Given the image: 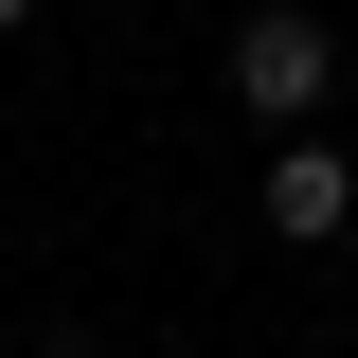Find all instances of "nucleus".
Listing matches in <instances>:
<instances>
[{
	"instance_id": "f257e3e1",
	"label": "nucleus",
	"mask_w": 358,
	"mask_h": 358,
	"mask_svg": "<svg viewBox=\"0 0 358 358\" xmlns=\"http://www.w3.org/2000/svg\"><path fill=\"white\" fill-rule=\"evenodd\" d=\"M322 72H341V36H322L305 0H251V18H233V108L305 126V108H322Z\"/></svg>"
},
{
	"instance_id": "f03ea898",
	"label": "nucleus",
	"mask_w": 358,
	"mask_h": 358,
	"mask_svg": "<svg viewBox=\"0 0 358 358\" xmlns=\"http://www.w3.org/2000/svg\"><path fill=\"white\" fill-rule=\"evenodd\" d=\"M341 215H358V162H341V143H268V233H287V251H322Z\"/></svg>"
},
{
	"instance_id": "7ed1b4c3",
	"label": "nucleus",
	"mask_w": 358,
	"mask_h": 358,
	"mask_svg": "<svg viewBox=\"0 0 358 358\" xmlns=\"http://www.w3.org/2000/svg\"><path fill=\"white\" fill-rule=\"evenodd\" d=\"M36 358H90V341H72V322H54V341H36Z\"/></svg>"
},
{
	"instance_id": "20e7f679",
	"label": "nucleus",
	"mask_w": 358,
	"mask_h": 358,
	"mask_svg": "<svg viewBox=\"0 0 358 358\" xmlns=\"http://www.w3.org/2000/svg\"><path fill=\"white\" fill-rule=\"evenodd\" d=\"M18 18H36V0H0V36H18Z\"/></svg>"
}]
</instances>
